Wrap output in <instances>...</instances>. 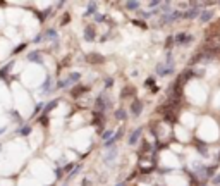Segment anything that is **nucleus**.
I'll list each match as a JSON object with an SVG mask.
<instances>
[{"label":"nucleus","instance_id":"obj_1","mask_svg":"<svg viewBox=\"0 0 220 186\" xmlns=\"http://www.w3.org/2000/svg\"><path fill=\"white\" fill-rule=\"evenodd\" d=\"M174 71V61L172 57L168 55L167 62L165 64H158L156 65V74H160V76H167V74H170Z\"/></svg>","mask_w":220,"mask_h":186},{"label":"nucleus","instance_id":"obj_2","mask_svg":"<svg viewBox=\"0 0 220 186\" xmlns=\"http://www.w3.org/2000/svg\"><path fill=\"white\" fill-rule=\"evenodd\" d=\"M182 16V12H179V10H174V12H164V16L160 18L158 24L160 26H164V24H167V22H174L177 21V19Z\"/></svg>","mask_w":220,"mask_h":186},{"label":"nucleus","instance_id":"obj_3","mask_svg":"<svg viewBox=\"0 0 220 186\" xmlns=\"http://www.w3.org/2000/svg\"><path fill=\"white\" fill-rule=\"evenodd\" d=\"M174 40H176V43H179V45H189L191 42H193V36L187 35V33H179Z\"/></svg>","mask_w":220,"mask_h":186},{"label":"nucleus","instance_id":"obj_4","mask_svg":"<svg viewBox=\"0 0 220 186\" xmlns=\"http://www.w3.org/2000/svg\"><path fill=\"white\" fill-rule=\"evenodd\" d=\"M199 7H191V9H187L186 12H182V16L181 18H184V19H193V18H198L199 16Z\"/></svg>","mask_w":220,"mask_h":186},{"label":"nucleus","instance_id":"obj_5","mask_svg":"<svg viewBox=\"0 0 220 186\" xmlns=\"http://www.w3.org/2000/svg\"><path fill=\"white\" fill-rule=\"evenodd\" d=\"M198 18H199V22H208L211 18H213V10H210V9H206V10H201Z\"/></svg>","mask_w":220,"mask_h":186},{"label":"nucleus","instance_id":"obj_6","mask_svg":"<svg viewBox=\"0 0 220 186\" xmlns=\"http://www.w3.org/2000/svg\"><path fill=\"white\" fill-rule=\"evenodd\" d=\"M141 109H143V104L139 100H134L133 105H131V114H133V116H139V114H141Z\"/></svg>","mask_w":220,"mask_h":186},{"label":"nucleus","instance_id":"obj_7","mask_svg":"<svg viewBox=\"0 0 220 186\" xmlns=\"http://www.w3.org/2000/svg\"><path fill=\"white\" fill-rule=\"evenodd\" d=\"M84 38H86L88 42H93V40H95V28L88 26L86 30H84Z\"/></svg>","mask_w":220,"mask_h":186},{"label":"nucleus","instance_id":"obj_8","mask_svg":"<svg viewBox=\"0 0 220 186\" xmlns=\"http://www.w3.org/2000/svg\"><path fill=\"white\" fill-rule=\"evenodd\" d=\"M105 107H108V100H103V97H98V100H96V109H98V110H105Z\"/></svg>","mask_w":220,"mask_h":186},{"label":"nucleus","instance_id":"obj_9","mask_svg":"<svg viewBox=\"0 0 220 186\" xmlns=\"http://www.w3.org/2000/svg\"><path fill=\"white\" fill-rule=\"evenodd\" d=\"M139 136H141V129H136V131H134V133L129 136V143H131V145H134V143L139 140Z\"/></svg>","mask_w":220,"mask_h":186},{"label":"nucleus","instance_id":"obj_10","mask_svg":"<svg viewBox=\"0 0 220 186\" xmlns=\"http://www.w3.org/2000/svg\"><path fill=\"white\" fill-rule=\"evenodd\" d=\"M117 155V150H114V148H110V152H108L107 155H105V162H108V164H110V162H112L114 160V157Z\"/></svg>","mask_w":220,"mask_h":186},{"label":"nucleus","instance_id":"obj_11","mask_svg":"<svg viewBox=\"0 0 220 186\" xmlns=\"http://www.w3.org/2000/svg\"><path fill=\"white\" fill-rule=\"evenodd\" d=\"M86 59H88V62H103V59L100 55H95V53H90Z\"/></svg>","mask_w":220,"mask_h":186},{"label":"nucleus","instance_id":"obj_12","mask_svg":"<svg viewBox=\"0 0 220 186\" xmlns=\"http://www.w3.org/2000/svg\"><path fill=\"white\" fill-rule=\"evenodd\" d=\"M28 59L29 61H35V62H41V55H40V52H33L28 55Z\"/></svg>","mask_w":220,"mask_h":186},{"label":"nucleus","instance_id":"obj_13","mask_svg":"<svg viewBox=\"0 0 220 186\" xmlns=\"http://www.w3.org/2000/svg\"><path fill=\"white\" fill-rule=\"evenodd\" d=\"M95 10H96V4L95 2H91L90 5H88V10H86V16H93L95 14Z\"/></svg>","mask_w":220,"mask_h":186},{"label":"nucleus","instance_id":"obj_14","mask_svg":"<svg viewBox=\"0 0 220 186\" xmlns=\"http://www.w3.org/2000/svg\"><path fill=\"white\" fill-rule=\"evenodd\" d=\"M79 78H81V74H79V73H71V74H69L71 83H78V81H79Z\"/></svg>","mask_w":220,"mask_h":186},{"label":"nucleus","instance_id":"obj_15","mask_svg":"<svg viewBox=\"0 0 220 186\" xmlns=\"http://www.w3.org/2000/svg\"><path fill=\"white\" fill-rule=\"evenodd\" d=\"M125 7H127L129 10H134V9H138V7H139V2H127Z\"/></svg>","mask_w":220,"mask_h":186},{"label":"nucleus","instance_id":"obj_16","mask_svg":"<svg viewBox=\"0 0 220 186\" xmlns=\"http://www.w3.org/2000/svg\"><path fill=\"white\" fill-rule=\"evenodd\" d=\"M19 133H21L22 136H26V134H29V133H31V128H29V126H26V128H22V129H19Z\"/></svg>","mask_w":220,"mask_h":186},{"label":"nucleus","instance_id":"obj_17","mask_svg":"<svg viewBox=\"0 0 220 186\" xmlns=\"http://www.w3.org/2000/svg\"><path fill=\"white\" fill-rule=\"evenodd\" d=\"M57 104H59V102H57V100H53V102H50V104L47 105V112H50V110H52L53 107H57Z\"/></svg>","mask_w":220,"mask_h":186},{"label":"nucleus","instance_id":"obj_18","mask_svg":"<svg viewBox=\"0 0 220 186\" xmlns=\"http://www.w3.org/2000/svg\"><path fill=\"white\" fill-rule=\"evenodd\" d=\"M115 117H119V119H124V117H125V112L122 110V109H119V110L115 112Z\"/></svg>","mask_w":220,"mask_h":186},{"label":"nucleus","instance_id":"obj_19","mask_svg":"<svg viewBox=\"0 0 220 186\" xmlns=\"http://www.w3.org/2000/svg\"><path fill=\"white\" fill-rule=\"evenodd\" d=\"M48 36H50V38H53V40H57V33H55L53 30H48V31H47V38H48Z\"/></svg>","mask_w":220,"mask_h":186},{"label":"nucleus","instance_id":"obj_20","mask_svg":"<svg viewBox=\"0 0 220 186\" xmlns=\"http://www.w3.org/2000/svg\"><path fill=\"white\" fill-rule=\"evenodd\" d=\"M10 65H12V64L5 65V69H2V71H0V76H2V78H4V76H5V73H9V71H10Z\"/></svg>","mask_w":220,"mask_h":186},{"label":"nucleus","instance_id":"obj_21","mask_svg":"<svg viewBox=\"0 0 220 186\" xmlns=\"http://www.w3.org/2000/svg\"><path fill=\"white\" fill-rule=\"evenodd\" d=\"M50 88H52V79L48 78V79H47V83L43 85V90H50Z\"/></svg>","mask_w":220,"mask_h":186},{"label":"nucleus","instance_id":"obj_22","mask_svg":"<svg viewBox=\"0 0 220 186\" xmlns=\"http://www.w3.org/2000/svg\"><path fill=\"white\" fill-rule=\"evenodd\" d=\"M110 136H112V131H105V133H103V136H102V138H103L105 141H108V140H110Z\"/></svg>","mask_w":220,"mask_h":186},{"label":"nucleus","instance_id":"obj_23","mask_svg":"<svg viewBox=\"0 0 220 186\" xmlns=\"http://www.w3.org/2000/svg\"><path fill=\"white\" fill-rule=\"evenodd\" d=\"M133 24H136V26H139V28H146V24L141 21H133Z\"/></svg>","mask_w":220,"mask_h":186},{"label":"nucleus","instance_id":"obj_24","mask_svg":"<svg viewBox=\"0 0 220 186\" xmlns=\"http://www.w3.org/2000/svg\"><path fill=\"white\" fill-rule=\"evenodd\" d=\"M150 7H160V0H155V2H150Z\"/></svg>","mask_w":220,"mask_h":186},{"label":"nucleus","instance_id":"obj_25","mask_svg":"<svg viewBox=\"0 0 220 186\" xmlns=\"http://www.w3.org/2000/svg\"><path fill=\"white\" fill-rule=\"evenodd\" d=\"M41 107H43V105L40 104V105H36V109H35V112H33V116H36V114H40V110H41Z\"/></svg>","mask_w":220,"mask_h":186},{"label":"nucleus","instance_id":"obj_26","mask_svg":"<svg viewBox=\"0 0 220 186\" xmlns=\"http://www.w3.org/2000/svg\"><path fill=\"white\" fill-rule=\"evenodd\" d=\"M141 16L146 19V18H150V16H153V12H141Z\"/></svg>","mask_w":220,"mask_h":186},{"label":"nucleus","instance_id":"obj_27","mask_svg":"<svg viewBox=\"0 0 220 186\" xmlns=\"http://www.w3.org/2000/svg\"><path fill=\"white\" fill-rule=\"evenodd\" d=\"M213 183H215V184H220V176L213 177Z\"/></svg>","mask_w":220,"mask_h":186},{"label":"nucleus","instance_id":"obj_28","mask_svg":"<svg viewBox=\"0 0 220 186\" xmlns=\"http://www.w3.org/2000/svg\"><path fill=\"white\" fill-rule=\"evenodd\" d=\"M218 40H220V38H218Z\"/></svg>","mask_w":220,"mask_h":186}]
</instances>
